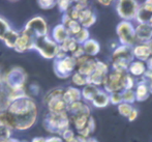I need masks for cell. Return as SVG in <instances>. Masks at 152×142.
Returning <instances> with one entry per match:
<instances>
[{
    "label": "cell",
    "instance_id": "cell-6",
    "mask_svg": "<svg viewBox=\"0 0 152 142\" xmlns=\"http://www.w3.org/2000/svg\"><path fill=\"white\" fill-rule=\"evenodd\" d=\"M132 55L136 60L146 62L152 56V50L149 43H137L132 48Z\"/></svg>",
    "mask_w": 152,
    "mask_h": 142
},
{
    "label": "cell",
    "instance_id": "cell-18",
    "mask_svg": "<svg viewBox=\"0 0 152 142\" xmlns=\"http://www.w3.org/2000/svg\"><path fill=\"white\" fill-rule=\"evenodd\" d=\"M117 109H118V112L120 115L127 118V116L129 115V113L132 112V110L134 109V106L122 102L121 104H119L118 106H117Z\"/></svg>",
    "mask_w": 152,
    "mask_h": 142
},
{
    "label": "cell",
    "instance_id": "cell-11",
    "mask_svg": "<svg viewBox=\"0 0 152 142\" xmlns=\"http://www.w3.org/2000/svg\"><path fill=\"white\" fill-rule=\"evenodd\" d=\"M82 48H83V50H84L85 55L94 57L99 53L100 45L98 44V42H96L95 40L89 38L88 40H86V42L82 45Z\"/></svg>",
    "mask_w": 152,
    "mask_h": 142
},
{
    "label": "cell",
    "instance_id": "cell-16",
    "mask_svg": "<svg viewBox=\"0 0 152 142\" xmlns=\"http://www.w3.org/2000/svg\"><path fill=\"white\" fill-rule=\"evenodd\" d=\"M122 102L126 104L134 105L136 103V94H134V89H125L121 92Z\"/></svg>",
    "mask_w": 152,
    "mask_h": 142
},
{
    "label": "cell",
    "instance_id": "cell-3",
    "mask_svg": "<svg viewBox=\"0 0 152 142\" xmlns=\"http://www.w3.org/2000/svg\"><path fill=\"white\" fill-rule=\"evenodd\" d=\"M116 33L119 40V45L132 48L137 44L134 25L132 22L121 21L116 27Z\"/></svg>",
    "mask_w": 152,
    "mask_h": 142
},
{
    "label": "cell",
    "instance_id": "cell-7",
    "mask_svg": "<svg viewBox=\"0 0 152 142\" xmlns=\"http://www.w3.org/2000/svg\"><path fill=\"white\" fill-rule=\"evenodd\" d=\"M137 43H149L152 40V26L149 23H141L134 26Z\"/></svg>",
    "mask_w": 152,
    "mask_h": 142
},
{
    "label": "cell",
    "instance_id": "cell-15",
    "mask_svg": "<svg viewBox=\"0 0 152 142\" xmlns=\"http://www.w3.org/2000/svg\"><path fill=\"white\" fill-rule=\"evenodd\" d=\"M152 17V14L149 13L148 10H146L142 5H140L138 10V13H137V16L134 21L138 22V24H141V23H149L150 22V19Z\"/></svg>",
    "mask_w": 152,
    "mask_h": 142
},
{
    "label": "cell",
    "instance_id": "cell-5",
    "mask_svg": "<svg viewBox=\"0 0 152 142\" xmlns=\"http://www.w3.org/2000/svg\"><path fill=\"white\" fill-rule=\"evenodd\" d=\"M96 62H97V59H95L94 57L83 55L82 57L76 59V66L78 68V73L86 77L91 76L95 70Z\"/></svg>",
    "mask_w": 152,
    "mask_h": 142
},
{
    "label": "cell",
    "instance_id": "cell-1",
    "mask_svg": "<svg viewBox=\"0 0 152 142\" xmlns=\"http://www.w3.org/2000/svg\"><path fill=\"white\" fill-rule=\"evenodd\" d=\"M136 80L128 73L110 71L102 84V89L109 94L114 92H122L125 89H134Z\"/></svg>",
    "mask_w": 152,
    "mask_h": 142
},
{
    "label": "cell",
    "instance_id": "cell-19",
    "mask_svg": "<svg viewBox=\"0 0 152 142\" xmlns=\"http://www.w3.org/2000/svg\"><path fill=\"white\" fill-rule=\"evenodd\" d=\"M72 81H74L75 84L78 86H85L88 84V77L79 74V73L77 72L76 74H74V76H72Z\"/></svg>",
    "mask_w": 152,
    "mask_h": 142
},
{
    "label": "cell",
    "instance_id": "cell-27",
    "mask_svg": "<svg viewBox=\"0 0 152 142\" xmlns=\"http://www.w3.org/2000/svg\"><path fill=\"white\" fill-rule=\"evenodd\" d=\"M149 46H150V48H151V50H152V40L149 42Z\"/></svg>",
    "mask_w": 152,
    "mask_h": 142
},
{
    "label": "cell",
    "instance_id": "cell-10",
    "mask_svg": "<svg viewBox=\"0 0 152 142\" xmlns=\"http://www.w3.org/2000/svg\"><path fill=\"white\" fill-rule=\"evenodd\" d=\"M147 71L146 68V63L140 60H136L134 59L132 63L128 66V71L127 73L134 78H142L145 75Z\"/></svg>",
    "mask_w": 152,
    "mask_h": 142
},
{
    "label": "cell",
    "instance_id": "cell-12",
    "mask_svg": "<svg viewBox=\"0 0 152 142\" xmlns=\"http://www.w3.org/2000/svg\"><path fill=\"white\" fill-rule=\"evenodd\" d=\"M91 103L95 108H104L110 105V94L104 89H100Z\"/></svg>",
    "mask_w": 152,
    "mask_h": 142
},
{
    "label": "cell",
    "instance_id": "cell-2",
    "mask_svg": "<svg viewBox=\"0 0 152 142\" xmlns=\"http://www.w3.org/2000/svg\"><path fill=\"white\" fill-rule=\"evenodd\" d=\"M134 60V58L132 55V48L118 45V47L114 49L112 53V58H111L112 70L117 71V72L127 73L128 66Z\"/></svg>",
    "mask_w": 152,
    "mask_h": 142
},
{
    "label": "cell",
    "instance_id": "cell-14",
    "mask_svg": "<svg viewBox=\"0 0 152 142\" xmlns=\"http://www.w3.org/2000/svg\"><path fill=\"white\" fill-rule=\"evenodd\" d=\"M99 90H100V88L97 87V86H94L92 84H87L84 86L83 90L81 91V94H82V98H84L85 101H87V102H92Z\"/></svg>",
    "mask_w": 152,
    "mask_h": 142
},
{
    "label": "cell",
    "instance_id": "cell-20",
    "mask_svg": "<svg viewBox=\"0 0 152 142\" xmlns=\"http://www.w3.org/2000/svg\"><path fill=\"white\" fill-rule=\"evenodd\" d=\"M122 103V96L121 92H114V93L110 94V104L118 106L119 104Z\"/></svg>",
    "mask_w": 152,
    "mask_h": 142
},
{
    "label": "cell",
    "instance_id": "cell-23",
    "mask_svg": "<svg viewBox=\"0 0 152 142\" xmlns=\"http://www.w3.org/2000/svg\"><path fill=\"white\" fill-rule=\"evenodd\" d=\"M141 5L146 10H148L149 13L152 14V0H146V1L143 2V4H141Z\"/></svg>",
    "mask_w": 152,
    "mask_h": 142
},
{
    "label": "cell",
    "instance_id": "cell-25",
    "mask_svg": "<svg viewBox=\"0 0 152 142\" xmlns=\"http://www.w3.org/2000/svg\"><path fill=\"white\" fill-rule=\"evenodd\" d=\"M98 3L99 4H102V5H104V6H110L111 4L113 3V1H98Z\"/></svg>",
    "mask_w": 152,
    "mask_h": 142
},
{
    "label": "cell",
    "instance_id": "cell-21",
    "mask_svg": "<svg viewBox=\"0 0 152 142\" xmlns=\"http://www.w3.org/2000/svg\"><path fill=\"white\" fill-rule=\"evenodd\" d=\"M144 79V81H146L149 85V88H150V92L152 93V72H149V71H146L145 75L142 77Z\"/></svg>",
    "mask_w": 152,
    "mask_h": 142
},
{
    "label": "cell",
    "instance_id": "cell-9",
    "mask_svg": "<svg viewBox=\"0 0 152 142\" xmlns=\"http://www.w3.org/2000/svg\"><path fill=\"white\" fill-rule=\"evenodd\" d=\"M134 94H136V102H144L148 100L150 96V88L146 81H140L134 86Z\"/></svg>",
    "mask_w": 152,
    "mask_h": 142
},
{
    "label": "cell",
    "instance_id": "cell-22",
    "mask_svg": "<svg viewBox=\"0 0 152 142\" xmlns=\"http://www.w3.org/2000/svg\"><path fill=\"white\" fill-rule=\"evenodd\" d=\"M138 115H139V110L137 108H134V109L132 110V112L129 113V115L127 116V120L129 122H132V121H134V120L138 118Z\"/></svg>",
    "mask_w": 152,
    "mask_h": 142
},
{
    "label": "cell",
    "instance_id": "cell-4",
    "mask_svg": "<svg viewBox=\"0 0 152 142\" xmlns=\"http://www.w3.org/2000/svg\"><path fill=\"white\" fill-rule=\"evenodd\" d=\"M141 4L136 0H119L116 2V13L122 21H134Z\"/></svg>",
    "mask_w": 152,
    "mask_h": 142
},
{
    "label": "cell",
    "instance_id": "cell-13",
    "mask_svg": "<svg viewBox=\"0 0 152 142\" xmlns=\"http://www.w3.org/2000/svg\"><path fill=\"white\" fill-rule=\"evenodd\" d=\"M82 94H81V90H79L78 88L69 87L65 92L63 93V99L65 101L66 104H72L75 102H79L81 101Z\"/></svg>",
    "mask_w": 152,
    "mask_h": 142
},
{
    "label": "cell",
    "instance_id": "cell-24",
    "mask_svg": "<svg viewBox=\"0 0 152 142\" xmlns=\"http://www.w3.org/2000/svg\"><path fill=\"white\" fill-rule=\"evenodd\" d=\"M146 68H147V71H149V72H152V56L149 58L148 60H147L146 62Z\"/></svg>",
    "mask_w": 152,
    "mask_h": 142
},
{
    "label": "cell",
    "instance_id": "cell-26",
    "mask_svg": "<svg viewBox=\"0 0 152 142\" xmlns=\"http://www.w3.org/2000/svg\"><path fill=\"white\" fill-rule=\"evenodd\" d=\"M84 142H98V141L94 138H87V139H84Z\"/></svg>",
    "mask_w": 152,
    "mask_h": 142
},
{
    "label": "cell",
    "instance_id": "cell-28",
    "mask_svg": "<svg viewBox=\"0 0 152 142\" xmlns=\"http://www.w3.org/2000/svg\"><path fill=\"white\" fill-rule=\"evenodd\" d=\"M149 24H150L151 26H152V17H151V19H150V22H149Z\"/></svg>",
    "mask_w": 152,
    "mask_h": 142
},
{
    "label": "cell",
    "instance_id": "cell-8",
    "mask_svg": "<svg viewBox=\"0 0 152 142\" xmlns=\"http://www.w3.org/2000/svg\"><path fill=\"white\" fill-rule=\"evenodd\" d=\"M78 22L83 28H89L91 27L94 23L96 22V16L90 8H86V10L80 12L78 17Z\"/></svg>",
    "mask_w": 152,
    "mask_h": 142
},
{
    "label": "cell",
    "instance_id": "cell-17",
    "mask_svg": "<svg viewBox=\"0 0 152 142\" xmlns=\"http://www.w3.org/2000/svg\"><path fill=\"white\" fill-rule=\"evenodd\" d=\"M74 38L79 45H80V44L83 45L85 42H86V40H89V31H88V29L83 28V27H82V29H81L80 31H79L78 33L74 36Z\"/></svg>",
    "mask_w": 152,
    "mask_h": 142
}]
</instances>
